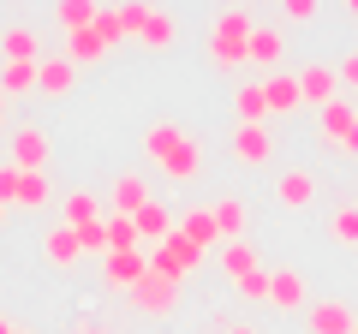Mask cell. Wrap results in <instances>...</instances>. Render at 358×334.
<instances>
[{"mask_svg": "<svg viewBox=\"0 0 358 334\" xmlns=\"http://www.w3.org/2000/svg\"><path fill=\"white\" fill-rule=\"evenodd\" d=\"M143 161L155 173H167L173 185H192L203 173V143H197V131L179 126V119H150L143 126Z\"/></svg>", "mask_w": 358, "mask_h": 334, "instance_id": "obj_1", "label": "cell"}, {"mask_svg": "<svg viewBox=\"0 0 358 334\" xmlns=\"http://www.w3.org/2000/svg\"><path fill=\"white\" fill-rule=\"evenodd\" d=\"M251 30H257V18L245 6H221V18L209 24V66L215 72H239L245 48H251Z\"/></svg>", "mask_w": 358, "mask_h": 334, "instance_id": "obj_2", "label": "cell"}, {"mask_svg": "<svg viewBox=\"0 0 358 334\" xmlns=\"http://www.w3.org/2000/svg\"><path fill=\"white\" fill-rule=\"evenodd\" d=\"M0 203L6 209H24V215H36V209H48L54 203V191H48V173H24V167H0Z\"/></svg>", "mask_w": 358, "mask_h": 334, "instance_id": "obj_3", "label": "cell"}, {"mask_svg": "<svg viewBox=\"0 0 358 334\" xmlns=\"http://www.w3.org/2000/svg\"><path fill=\"white\" fill-rule=\"evenodd\" d=\"M203 263H209V251H203V245H192L179 227H173V239H162V245L150 251V269H155V275H167V281H192Z\"/></svg>", "mask_w": 358, "mask_h": 334, "instance_id": "obj_4", "label": "cell"}, {"mask_svg": "<svg viewBox=\"0 0 358 334\" xmlns=\"http://www.w3.org/2000/svg\"><path fill=\"white\" fill-rule=\"evenodd\" d=\"M179 293H185V281H167V275L150 269L126 298H131V310H138V317H173V310H179Z\"/></svg>", "mask_w": 358, "mask_h": 334, "instance_id": "obj_5", "label": "cell"}, {"mask_svg": "<svg viewBox=\"0 0 358 334\" xmlns=\"http://www.w3.org/2000/svg\"><path fill=\"white\" fill-rule=\"evenodd\" d=\"M6 150H13V167H24V173H48V161H54V138L42 126H13L6 131Z\"/></svg>", "mask_w": 358, "mask_h": 334, "instance_id": "obj_6", "label": "cell"}, {"mask_svg": "<svg viewBox=\"0 0 358 334\" xmlns=\"http://www.w3.org/2000/svg\"><path fill=\"white\" fill-rule=\"evenodd\" d=\"M143 203H155L150 173H138V167H120L114 180H108V215H138Z\"/></svg>", "mask_w": 358, "mask_h": 334, "instance_id": "obj_7", "label": "cell"}, {"mask_svg": "<svg viewBox=\"0 0 358 334\" xmlns=\"http://www.w3.org/2000/svg\"><path fill=\"white\" fill-rule=\"evenodd\" d=\"M287 60V30L281 24H257L251 30V48H245V66H257V78H275Z\"/></svg>", "mask_w": 358, "mask_h": 334, "instance_id": "obj_8", "label": "cell"}, {"mask_svg": "<svg viewBox=\"0 0 358 334\" xmlns=\"http://www.w3.org/2000/svg\"><path fill=\"white\" fill-rule=\"evenodd\" d=\"M268 305L275 310H305L310 305V286H305V269H299V263L268 269Z\"/></svg>", "mask_w": 358, "mask_h": 334, "instance_id": "obj_9", "label": "cell"}, {"mask_svg": "<svg viewBox=\"0 0 358 334\" xmlns=\"http://www.w3.org/2000/svg\"><path fill=\"white\" fill-rule=\"evenodd\" d=\"M143 275H150V251H108V257H102V281H108V293H131Z\"/></svg>", "mask_w": 358, "mask_h": 334, "instance_id": "obj_10", "label": "cell"}, {"mask_svg": "<svg viewBox=\"0 0 358 334\" xmlns=\"http://www.w3.org/2000/svg\"><path fill=\"white\" fill-rule=\"evenodd\" d=\"M227 150H233L239 167H263V161H275V131L268 126H233Z\"/></svg>", "mask_w": 358, "mask_h": 334, "instance_id": "obj_11", "label": "cell"}, {"mask_svg": "<svg viewBox=\"0 0 358 334\" xmlns=\"http://www.w3.org/2000/svg\"><path fill=\"white\" fill-rule=\"evenodd\" d=\"M358 317L346 298H317V305H305V334H352Z\"/></svg>", "mask_w": 358, "mask_h": 334, "instance_id": "obj_12", "label": "cell"}, {"mask_svg": "<svg viewBox=\"0 0 358 334\" xmlns=\"http://www.w3.org/2000/svg\"><path fill=\"white\" fill-rule=\"evenodd\" d=\"M317 191H322V180L310 173V167H287L281 180H275V203H281V209H293V215L317 203Z\"/></svg>", "mask_w": 358, "mask_h": 334, "instance_id": "obj_13", "label": "cell"}, {"mask_svg": "<svg viewBox=\"0 0 358 334\" xmlns=\"http://www.w3.org/2000/svg\"><path fill=\"white\" fill-rule=\"evenodd\" d=\"M131 227H138V245H143V251H155L162 239H173V227H179V209H167L162 197H155V203H143L138 215H131Z\"/></svg>", "mask_w": 358, "mask_h": 334, "instance_id": "obj_14", "label": "cell"}, {"mask_svg": "<svg viewBox=\"0 0 358 334\" xmlns=\"http://www.w3.org/2000/svg\"><path fill=\"white\" fill-rule=\"evenodd\" d=\"M293 78H299V96H305V102H317V108H329L334 96H341V72H334V66H322V60H305Z\"/></svg>", "mask_w": 358, "mask_h": 334, "instance_id": "obj_15", "label": "cell"}, {"mask_svg": "<svg viewBox=\"0 0 358 334\" xmlns=\"http://www.w3.org/2000/svg\"><path fill=\"white\" fill-rule=\"evenodd\" d=\"M72 84H78V60L72 54H42V66H36V90L42 96H72Z\"/></svg>", "mask_w": 358, "mask_h": 334, "instance_id": "obj_16", "label": "cell"}, {"mask_svg": "<svg viewBox=\"0 0 358 334\" xmlns=\"http://www.w3.org/2000/svg\"><path fill=\"white\" fill-rule=\"evenodd\" d=\"M54 203H60V227H96V221H102V197L90 191V185H72V191H60Z\"/></svg>", "mask_w": 358, "mask_h": 334, "instance_id": "obj_17", "label": "cell"}, {"mask_svg": "<svg viewBox=\"0 0 358 334\" xmlns=\"http://www.w3.org/2000/svg\"><path fill=\"white\" fill-rule=\"evenodd\" d=\"M215 263H221L227 281H245V275L263 269V251H257L251 239H227V245H215Z\"/></svg>", "mask_w": 358, "mask_h": 334, "instance_id": "obj_18", "label": "cell"}, {"mask_svg": "<svg viewBox=\"0 0 358 334\" xmlns=\"http://www.w3.org/2000/svg\"><path fill=\"white\" fill-rule=\"evenodd\" d=\"M209 209H215V233H221V245H227V239H245V227H251V203H245L239 191H221Z\"/></svg>", "mask_w": 358, "mask_h": 334, "instance_id": "obj_19", "label": "cell"}, {"mask_svg": "<svg viewBox=\"0 0 358 334\" xmlns=\"http://www.w3.org/2000/svg\"><path fill=\"white\" fill-rule=\"evenodd\" d=\"M358 126V102H346V96H334L329 108H317V131H322V150H334V143L346 138V131Z\"/></svg>", "mask_w": 358, "mask_h": 334, "instance_id": "obj_20", "label": "cell"}, {"mask_svg": "<svg viewBox=\"0 0 358 334\" xmlns=\"http://www.w3.org/2000/svg\"><path fill=\"white\" fill-rule=\"evenodd\" d=\"M78 257H84V245H78V233L54 221V227L42 233V263H48V269H78Z\"/></svg>", "mask_w": 358, "mask_h": 334, "instance_id": "obj_21", "label": "cell"}, {"mask_svg": "<svg viewBox=\"0 0 358 334\" xmlns=\"http://www.w3.org/2000/svg\"><path fill=\"white\" fill-rule=\"evenodd\" d=\"M263 96H268V119H287V114H299V108H305V96H299V78H293V72L263 78Z\"/></svg>", "mask_w": 358, "mask_h": 334, "instance_id": "obj_22", "label": "cell"}, {"mask_svg": "<svg viewBox=\"0 0 358 334\" xmlns=\"http://www.w3.org/2000/svg\"><path fill=\"white\" fill-rule=\"evenodd\" d=\"M233 114H239V126H268L263 78H245V84H233Z\"/></svg>", "mask_w": 358, "mask_h": 334, "instance_id": "obj_23", "label": "cell"}, {"mask_svg": "<svg viewBox=\"0 0 358 334\" xmlns=\"http://www.w3.org/2000/svg\"><path fill=\"white\" fill-rule=\"evenodd\" d=\"M0 60H42V36L36 24H0Z\"/></svg>", "mask_w": 358, "mask_h": 334, "instance_id": "obj_24", "label": "cell"}, {"mask_svg": "<svg viewBox=\"0 0 358 334\" xmlns=\"http://www.w3.org/2000/svg\"><path fill=\"white\" fill-rule=\"evenodd\" d=\"M179 233H185L192 245H203V251H215V245H221V233H215V209H209V203L179 209Z\"/></svg>", "mask_w": 358, "mask_h": 334, "instance_id": "obj_25", "label": "cell"}, {"mask_svg": "<svg viewBox=\"0 0 358 334\" xmlns=\"http://www.w3.org/2000/svg\"><path fill=\"white\" fill-rule=\"evenodd\" d=\"M138 42H143V48H155V54H162V48H173V42H179V18L167 13V6H150V18H143Z\"/></svg>", "mask_w": 358, "mask_h": 334, "instance_id": "obj_26", "label": "cell"}, {"mask_svg": "<svg viewBox=\"0 0 358 334\" xmlns=\"http://www.w3.org/2000/svg\"><path fill=\"white\" fill-rule=\"evenodd\" d=\"M102 18V0H54V24L66 30V36H78V30H90Z\"/></svg>", "mask_w": 358, "mask_h": 334, "instance_id": "obj_27", "label": "cell"}, {"mask_svg": "<svg viewBox=\"0 0 358 334\" xmlns=\"http://www.w3.org/2000/svg\"><path fill=\"white\" fill-rule=\"evenodd\" d=\"M36 66L42 60H0V96H6V102L30 96V90H36Z\"/></svg>", "mask_w": 358, "mask_h": 334, "instance_id": "obj_28", "label": "cell"}, {"mask_svg": "<svg viewBox=\"0 0 358 334\" xmlns=\"http://www.w3.org/2000/svg\"><path fill=\"white\" fill-rule=\"evenodd\" d=\"M329 239L341 245V251H358V197L334 203V215H329Z\"/></svg>", "mask_w": 358, "mask_h": 334, "instance_id": "obj_29", "label": "cell"}, {"mask_svg": "<svg viewBox=\"0 0 358 334\" xmlns=\"http://www.w3.org/2000/svg\"><path fill=\"white\" fill-rule=\"evenodd\" d=\"M66 54H72V60H78V72H84V66L108 60V54H114V48H108V42H102V30L90 24V30H78V36H66Z\"/></svg>", "mask_w": 358, "mask_h": 334, "instance_id": "obj_30", "label": "cell"}, {"mask_svg": "<svg viewBox=\"0 0 358 334\" xmlns=\"http://www.w3.org/2000/svg\"><path fill=\"white\" fill-rule=\"evenodd\" d=\"M102 227H108V251H143L131 215H102Z\"/></svg>", "mask_w": 358, "mask_h": 334, "instance_id": "obj_31", "label": "cell"}, {"mask_svg": "<svg viewBox=\"0 0 358 334\" xmlns=\"http://www.w3.org/2000/svg\"><path fill=\"white\" fill-rule=\"evenodd\" d=\"M233 293H239L245 305H268V269H257V275H245V281H233Z\"/></svg>", "mask_w": 358, "mask_h": 334, "instance_id": "obj_32", "label": "cell"}, {"mask_svg": "<svg viewBox=\"0 0 358 334\" xmlns=\"http://www.w3.org/2000/svg\"><path fill=\"white\" fill-rule=\"evenodd\" d=\"M150 6H155V0H126V6H114V13H120V30H126V36H138L143 18H150Z\"/></svg>", "mask_w": 358, "mask_h": 334, "instance_id": "obj_33", "label": "cell"}, {"mask_svg": "<svg viewBox=\"0 0 358 334\" xmlns=\"http://www.w3.org/2000/svg\"><path fill=\"white\" fill-rule=\"evenodd\" d=\"M317 13H322V0H281L287 24H317Z\"/></svg>", "mask_w": 358, "mask_h": 334, "instance_id": "obj_34", "label": "cell"}, {"mask_svg": "<svg viewBox=\"0 0 358 334\" xmlns=\"http://www.w3.org/2000/svg\"><path fill=\"white\" fill-rule=\"evenodd\" d=\"M96 30H102V42H108V48H120V42H126V30H120V13H114V6H102Z\"/></svg>", "mask_w": 358, "mask_h": 334, "instance_id": "obj_35", "label": "cell"}, {"mask_svg": "<svg viewBox=\"0 0 358 334\" xmlns=\"http://www.w3.org/2000/svg\"><path fill=\"white\" fill-rule=\"evenodd\" d=\"M334 72H341V84H352V90H358V48H346V54H341V66H334Z\"/></svg>", "mask_w": 358, "mask_h": 334, "instance_id": "obj_36", "label": "cell"}, {"mask_svg": "<svg viewBox=\"0 0 358 334\" xmlns=\"http://www.w3.org/2000/svg\"><path fill=\"white\" fill-rule=\"evenodd\" d=\"M329 155H341V161H358V126H352V131H346V138H341V143H334V150H329Z\"/></svg>", "mask_w": 358, "mask_h": 334, "instance_id": "obj_37", "label": "cell"}, {"mask_svg": "<svg viewBox=\"0 0 358 334\" xmlns=\"http://www.w3.org/2000/svg\"><path fill=\"white\" fill-rule=\"evenodd\" d=\"M72 334H114V328H108V322H96V317H84V322H78Z\"/></svg>", "mask_w": 358, "mask_h": 334, "instance_id": "obj_38", "label": "cell"}, {"mask_svg": "<svg viewBox=\"0 0 358 334\" xmlns=\"http://www.w3.org/2000/svg\"><path fill=\"white\" fill-rule=\"evenodd\" d=\"M6 119H13V102H6V96H0V131H6Z\"/></svg>", "mask_w": 358, "mask_h": 334, "instance_id": "obj_39", "label": "cell"}, {"mask_svg": "<svg viewBox=\"0 0 358 334\" xmlns=\"http://www.w3.org/2000/svg\"><path fill=\"white\" fill-rule=\"evenodd\" d=\"M227 334H257V328H251V322H233V328H227Z\"/></svg>", "mask_w": 358, "mask_h": 334, "instance_id": "obj_40", "label": "cell"}, {"mask_svg": "<svg viewBox=\"0 0 358 334\" xmlns=\"http://www.w3.org/2000/svg\"><path fill=\"white\" fill-rule=\"evenodd\" d=\"M346 18H352V24H358V0H346Z\"/></svg>", "mask_w": 358, "mask_h": 334, "instance_id": "obj_41", "label": "cell"}, {"mask_svg": "<svg viewBox=\"0 0 358 334\" xmlns=\"http://www.w3.org/2000/svg\"><path fill=\"white\" fill-rule=\"evenodd\" d=\"M0 334H13V322H6V317H0Z\"/></svg>", "mask_w": 358, "mask_h": 334, "instance_id": "obj_42", "label": "cell"}, {"mask_svg": "<svg viewBox=\"0 0 358 334\" xmlns=\"http://www.w3.org/2000/svg\"><path fill=\"white\" fill-rule=\"evenodd\" d=\"M0 227H6V203H0Z\"/></svg>", "mask_w": 358, "mask_h": 334, "instance_id": "obj_43", "label": "cell"}, {"mask_svg": "<svg viewBox=\"0 0 358 334\" xmlns=\"http://www.w3.org/2000/svg\"><path fill=\"white\" fill-rule=\"evenodd\" d=\"M13 334H36V328H13Z\"/></svg>", "mask_w": 358, "mask_h": 334, "instance_id": "obj_44", "label": "cell"}, {"mask_svg": "<svg viewBox=\"0 0 358 334\" xmlns=\"http://www.w3.org/2000/svg\"><path fill=\"white\" fill-rule=\"evenodd\" d=\"M352 334H358V328H352Z\"/></svg>", "mask_w": 358, "mask_h": 334, "instance_id": "obj_45", "label": "cell"}]
</instances>
